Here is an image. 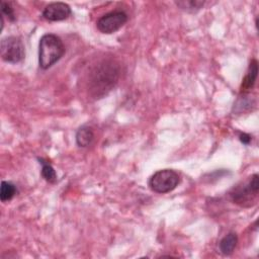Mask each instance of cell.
Instances as JSON below:
<instances>
[{
    "label": "cell",
    "instance_id": "obj_1",
    "mask_svg": "<svg viewBox=\"0 0 259 259\" xmlns=\"http://www.w3.org/2000/svg\"><path fill=\"white\" fill-rule=\"evenodd\" d=\"M66 50L60 36L54 33L44 34L38 45V65L47 70L55 65L64 56Z\"/></svg>",
    "mask_w": 259,
    "mask_h": 259
},
{
    "label": "cell",
    "instance_id": "obj_2",
    "mask_svg": "<svg viewBox=\"0 0 259 259\" xmlns=\"http://www.w3.org/2000/svg\"><path fill=\"white\" fill-rule=\"evenodd\" d=\"M118 78V70L111 63L106 66L102 65L97 72L94 74L92 83V90L94 91L95 96H102L109 91L114 84L116 83Z\"/></svg>",
    "mask_w": 259,
    "mask_h": 259
},
{
    "label": "cell",
    "instance_id": "obj_3",
    "mask_svg": "<svg viewBox=\"0 0 259 259\" xmlns=\"http://www.w3.org/2000/svg\"><path fill=\"white\" fill-rule=\"evenodd\" d=\"M259 191V176L253 174L246 183L234 187L230 195L234 203L241 206H250L255 201Z\"/></svg>",
    "mask_w": 259,
    "mask_h": 259
},
{
    "label": "cell",
    "instance_id": "obj_4",
    "mask_svg": "<svg viewBox=\"0 0 259 259\" xmlns=\"http://www.w3.org/2000/svg\"><path fill=\"white\" fill-rule=\"evenodd\" d=\"M180 182L178 173L172 169H162L155 172L149 179L150 188L156 193H168L174 190Z\"/></svg>",
    "mask_w": 259,
    "mask_h": 259
},
{
    "label": "cell",
    "instance_id": "obj_5",
    "mask_svg": "<svg viewBox=\"0 0 259 259\" xmlns=\"http://www.w3.org/2000/svg\"><path fill=\"white\" fill-rule=\"evenodd\" d=\"M0 55L4 62L16 64L25 57V49L22 40L17 36H6L0 42Z\"/></svg>",
    "mask_w": 259,
    "mask_h": 259
},
{
    "label": "cell",
    "instance_id": "obj_6",
    "mask_svg": "<svg viewBox=\"0 0 259 259\" xmlns=\"http://www.w3.org/2000/svg\"><path fill=\"white\" fill-rule=\"evenodd\" d=\"M127 21V14L121 10L110 11L102 15L96 22L99 31L105 34H111L120 29Z\"/></svg>",
    "mask_w": 259,
    "mask_h": 259
},
{
    "label": "cell",
    "instance_id": "obj_7",
    "mask_svg": "<svg viewBox=\"0 0 259 259\" xmlns=\"http://www.w3.org/2000/svg\"><path fill=\"white\" fill-rule=\"evenodd\" d=\"M71 15V8L64 2H53L42 10V17L49 21H62Z\"/></svg>",
    "mask_w": 259,
    "mask_h": 259
},
{
    "label": "cell",
    "instance_id": "obj_8",
    "mask_svg": "<svg viewBox=\"0 0 259 259\" xmlns=\"http://www.w3.org/2000/svg\"><path fill=\"white\" fill-rule=\"evenodd\" d=\"M258 73V62L256 59H253L250 62L247 74L245 78L243 79L242 85H241V93H246V91L253 88Z\"/></svg>",
    "mask_w": 259,
    "mask_h": 259
},
{
    "label": "cell",
    "instance_id": "obj_9",
    "mask_svg": "<svg viewBox=\"0 0 259 259\" xmlns=\"http://www.w3.org/2000/svg\"><path fill=\"white\" fill-rule=\"evenodd\" d=\"M94 140V132L91 126L82 125L76 133V143L79 147L85 148L91 145Z\"/></svg>",
    "mask_w": 259,
    "mask_h": 259
},
{
    "label": "cell",
    "instance_id": "obj_10",
    "mask_svg": "<svg viewBox=\"0 0 259 259\" xmlns=\"http://www.w3.org/2000/svg\"><path fill=\"white\" fill-rule=\"evenodd\" d=\"M238 243V236L236 233H228L220 242V251L224 255H231Z\"/></svg>",
    "mask_w": 259,
    "mask_h": 259
},
{
    "label": "cell",
    "instance_id": "obj_11",
    "mask_svg": "<svg viewBox=\"0 0 259 259\" xmlns=\"http://www.w3.org/2000/svg\"><path fill=\"white\" fill-rule=\"evenodd\" d=\"M175 4L183 11L193 13L201 9L204 5V1L201 0H180L176 1Z\"/></svg>",
    "mask_w": 259,
    "mask_h": 259
},
{
    "label": "cell",
    "instance_id": "obj_12",
    "mask_svg": "<svg viewBox=\"0 0 259 259\" xmlns=\"http://www.w3.org/2000/svg\"><path fill=\"white\" fill-rule=\"evenodd\" d=\"M17 189L16 186L10 182V181H5L3 180L1 182V187H0V199L1 201L5 202L8 201L10 199H12L14 197V195L16 194Z\"/></svg>",
    "mask_w": 259,
    "mask_h": 259
},
{
    "label": "cell",
    "instance_id": "obj_13",
    "mask_svg": "<svg viewBox=\"0 0 259 259\" xmlns=\"http://www.w3.org/2000/svg\"><path fill=\"white\" fill-rule=\"evenodd\" d=\"M39 161V164H41V176L42 178L48 181L49 183H55L57 181V173L53 166L45 161L42 158L37 159Z\"/></svg>",
    "mask_w": 259,
    "mask_h": 259
},
{
    "label": "cell",
    "instance_id": "obj_14",
    "mask_svg": "<svg viewBox=\"0 0 259 259\" xmlns=\"http://www.w3.org/2000/svg\"><path fill=\"white\" fill-rule=\"evenodd\" d=\"M252 105H253V99L249 98V96L244 94L243 96L239 97V99L234 104V110L236 112L242 113V112H245L246 110L251 109Z\"/></svg>",
    "mask_w": 259,
    "mask_h": 259
},
{
    "label": "cell",
    "instance_id": "obj_15",
    "mask_svg": "<svg viewBox=\"0 0 259 259\" xmlns=\"http://www.w3.org/2000/svg\"><path fill=\"white\" fill-rule=\"evenodd\" d=\"M1 8H2V15H6L11 21H13L15 19L14 10L8 2L2 1L1 2Z\"/></svg>",
    "mask_w": 259,
    "mask_h": 259
},
{
    "label": "cell",
    "instance_id": "obj_16",
    "mask_svg": "<svg viewBox=\"0 0 259 259\" xmlns=\"http://www.w3.org/2000/svg\"><path fill=\"white\" fill-rule=\"evenodd\" d=\"M239 140L244 144V145H249L251 140H252V137L249 135V134H246V133H241L239 135Z\"/></svg>",
    "mask_w": 259,
    "mask_h": 259
}]
</instances>
